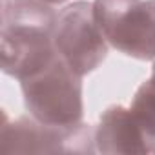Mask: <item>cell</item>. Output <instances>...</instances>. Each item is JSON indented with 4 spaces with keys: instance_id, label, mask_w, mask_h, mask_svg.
Segmentation results:
<instances>
[{
    "instance_id": "obj_1",
    "label": "cell",
    "mask_w": 155,
    "mask_h": 155,
    "mask_svg": "<svg viewBox=\"0 0 155 155\" xmlns=\"http://www.w3.org/2000/svg\"><path fill=\"white\" fill-rule=\"evenodd\" d=\"M57 13L40 0H2L0 55L4 73L22 81L55 55Z\"/></svg>"
},
{
    "instance_id": "obj_2",
    "label": "cell",
    "mask_w": 155,
    "mask_h": 155,
    "mask_svg": "<svg viewBox=\"0 0 155 155\" xmlns=\"http://www.w3.org/2000/svg\"><path fill=\"white\" fill-rule=\"evenodd\" d=\"M81 79L57 53L46 66L20 81L29 115L55 128L79 126L84 115Z\"/></svg>"
},
{
    "instance_id": "obj_3",
    "label": "cell",
    "mask_w": 155,
    "mask_h": 155,
    "mask_svg": "<svg viewBox=\"0 0 155 155\" xmlns=\"http://www.w3.org/2000/svg\"><path fill=\"white\" fill-rule=\"evenodd\" d=\"M93 13L110 46L139 60H155L153 0H95Z\"/></svg>"
},
{
    "instance_id": "obj_4",
    "label": "cell",
    "mask_w": 155,
    "mask_h": 155,
    "mask_svg": "<svg viewBox=\"0 0 155 155\" xmlns=\"http://www.w3.org/2000/svg\"><path fill=\"white\" fill-rule=\"evenodd\" d=\"M53 44L64 62L81 77L104 62L108 40L95 20L93 2L77 0L57 15Z\"/></svg>"
},
{
    "instance_id": "obj_5",
    "label": "cell",
    "mask_w": 155,
    "mask_h": 155,
    "mask_svg": "<svg viewBox=\"0 0 155 155\" xmlns=\"http://www.w3.org/2000/svg\"><path fill=\"white\" fill-rule=\"evenodd\" d=\"M95 130L86 124L75 128H55L33 117L8 122L4 115L0 131V153H93Z\"/></svg>"
},
{
    "instance_id": "obj_6",
    "label": "cell",
    "mask_w": 155,
    "mask_h": 155,
    "mask_svg": "<svg viewBox=\"0 0 155 155\" xmlns=\"http://www.w3.org/2000/svg\"><path fill=\"white\" fill-rule=\"evenodd\" d=\"M95 148L106 155L155 153V146L130 108H108L95 128Z\"/></svg>"
},
{
    "instance_id": "obj_7",
    "label": "cell",
    "mask_w": 155,
    "mask_h": 155,
    "mask_svg": "<svg viewBox=\"0 0 155 155\" xmlns=\"http://www.w3.org/2000/svg\"><path fill=\"white\" fill-rule=\"evenodd\" d=\"M130 110L155 146V66L151 68L150 79L142 82L135 91Z\"/></svg>"
},
{
    "instance_id": "obj_8",
    "label": "cell",
    "mask_w": 155,
    "mask_h": 155,
    "mask_svg": "<svg viewBox=\"0 0 155 155\" xmlns=\"http://www.w3.org/2000/svg\"><path fill=\"white\" fill-rule=\"evenodd\" d=\"M40 2H44V4H49V6H58V4H64V2H68V0H40Z\"/></svg>"
},
{
    "instance_id": "obj_9",
    "label": "cell",
    "mask_w": 155,
    "mask_h": 155,
    "mask_svg": "<svg viewBox=\"0 0 155 155\" xmlns=\"http://www.w3.org/2000/svg\"><path fill=\"white\" fill-rule=\"evenodd\" d=\"M153 8H155V0H153Z\"/></svg>"
},
{
    "instance_id": "obj_10",
    "label": "cell",
    "mask_w": 155,
    "mask_h": 155,
    "mask_svg": "<svg viewBox=\"0 0 155 155\" xmlns=\"http://www.w3.org/2000/svg\"><path fill=\"white\" fill-rule=\"evenodd\" d=\"M153 66H155V62H153Z\"/></svg>"
}]
</instances>
